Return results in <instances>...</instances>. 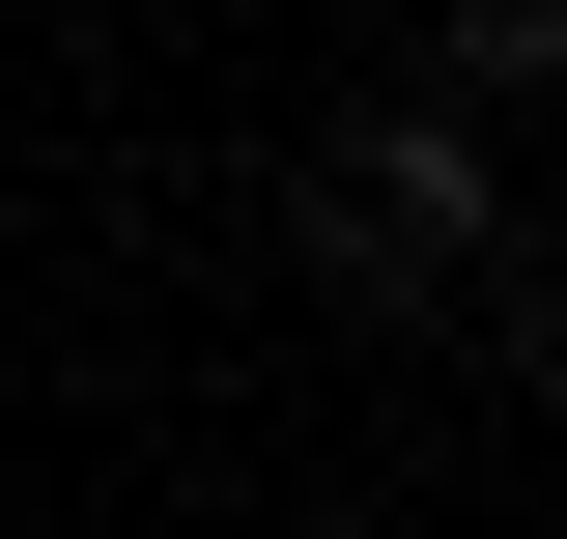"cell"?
I'll return each instance as SVG.
<instances>
[{"label":"cell","instance_id":"6da1fadb","mask_svg":"<svg viewBox=\"0 0 567 539\" xmlns=\"http://www.w3.org/2000/svg\"><path fill=\"white\" fill-rule=\"evenodd\" d=\"M425 85L454 114H567V0H425Z\"/></svg>","mask_w":567,"mask_h":539},{"label":"cell","instance_id":"7a4b0ae2","mask_svg":"<svg viewBox=\"0 0 567 539\" xmlns=\"http://www.w3.org/2000/svg\"><path fill=\"white\" fill-rule=\"evenodd\" d=\"M483 340H511V398L567 426V256H483Z\"/></svg>","mask_w":567,"mask_h":539}]
</instances>
